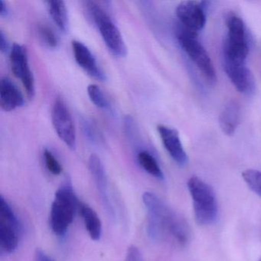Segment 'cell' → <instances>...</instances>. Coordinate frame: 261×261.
<instances>
[{
	"mask_svg": "<svg viewBox=\"0 0 261 261\" xmlns=\"http://www.w3.org/2000/svg\"><path fill=\"white\" fill-rule=\"evenodd\" d=\"M10 62L12 72L22 82L29 98H33L36 91L34 76L30 69L28 53L25 47L15 43L10 51Z\"/></svg>",
	"mask_w": 261,
	"mask_h": 261,
	"instance_id": "9",
	"label": "cell"
},
{
	"mask_svg": "<svg viewBox=\"0 0 261 261\" xmlns=\"http://www.w3.org/2000/svg\"><path fill=\"white\" fill-rule=\"evenodd\" d=\"M177 39L183 51L201 71L206 81L211 85L216 83V72L212 59L205 48L198 40V35L192 34L181 28L177 33Z\"/></svg>",
	"mask_w": 261,
	"mask_h": 261,
	"instance_id": "6",
	"label": "cell"
},
{
	"mask_svg": "<svg viewBox=\"0 0 261 261\" xmlns=\"http://www.w3.org/2000/svg\"><path fill=\"white\" fill-rule=\"evenodd\" d=\"M71 45L74 59L77 65L91 77L100 82L106 80L105 73L99 66L95 57L88 46L77 40L73 41Z\"/></svg>",
	"mask_w": 261,
	"mask_h": 261,
	"instance_id": "14",
	"label": "cell"
},
{
	"mask_svg": "<svg viewBox=\"0 0 261 261\" xmlns=\"http://www.w3.org/2000/svg\"><path fill=\"white\" fill-rule=\"evenodd\" d=\"M38 35L41 42L48 48H57L59 39L53 30L46 25H40L38 27Z\"/></svg>",
	"mask_w": 261,
	"mask_h": 261,
	"instance_id": "21",
	"label": "cell"
},
{
	"mask_svg": "<svg viewBox=\"0 0 261 261\" xmlns=\"http://www.w3.org/2000/svg\"><path fill=\"white\" fill-rule=\"evenodd\" d=\"M227 36L223 47V58L233 62H246L249 54L248 38L245 24L237 15L227 18Z\"/></svg>",
	"mask_w": 261,
	"mask_h": 261,
	"instance_id": "5",
	"label": "cell"
},
{
	"mask_svg": "<svg viewBox=\"0 0 261 261\" xmlns=\"http://www.w3.org/2000/svg\"><path fill=\"white\" fill-rule=\"evenodd\" d=\"M80 204L70 181L58 189L50 212V224L56 235L64 236L67 233Z\"/></svg>",
	"mask_w": 261,
	"mask_h": 261,
	"instance_id": "2",
	"label": "cell"
},
{
	"mask_svg": "<svg viewBox=\"0 0 261 261\" xmlns=\"http://www.w3.org/2000/svg\"><path fill=\"white\" fill-rule=\"evenodd\" d=\"M50 16L62 31L66 32L68 27V15L65 3L62 0H51L45 2Z\"/></svg>",
	"mask_w": 261,
	"mask_h": 261,
	"instance_id": "18",
	"label": "cell"
},
{
	"mask_svg": "<svg viewBox=\"0 0 261 261\" xmlns=\"http://www.w3.org/2000/svg\"><path fill=\"white\" fill-rule=\"evenodd\" d=\"M8 13V8H7V4L4 1L0 0V16H6Z\"/></svg>",
	"mask_w": 261,
	"mask_h": 261,
	"instance_id": "27",
	"label": "cell"
},
{
	"mask_svg": "<svg viewBox=\"0 0 261 261\" xmlns=\"http://www.w3.org/2000/svg\"><path fill=\"white\" fill-rule=\"evenodd\" d=\"M241 106L235 100L227 102L219 115V125L221 130L227 136H233L241 121Z\"/></svg>",
	"mask_w": 261,
	"mask_h": 261,
	"instance_id": "16",
	"label": "cell"
},
{
	"mask_svg": "<svg viewBox=\"0 0 261 261\" xmlns=\"http://www.w3.org/2000/svg\"><path fill=\"white\" fill-rule=\"evenodd\" d=\"M88 94L90 100L97 108L100 109H107L109 107V103L103 94L102 90L96 85H90L88 87Z\"/></svg>",
	"mask_w": 261,
	"mask_h": 261,
	"instance_id": "22",
	"label": "cell"
},
{
	"mask_svg": "<svg viewBox=\"0 0 261 261\" xmlns=\"http://www.w3.org/2000/svg\"><path fill=\"white\" fill-rule=\"evenodd\" d=\"M21 224L3 195L0 197V247L6 253H13L19 245Z\"/></svg>",
	"mask_w": 261,
	"mask_h": 261,
	"instance_id": "7",
	"label": "cell"
},
{
	"mask_svg": "<svg viewBox=\"0 0 261 261\" xmlns=\"http://www.w3.org/2000/svg\"><path fill=\"white\" fill-rule=\"evenodd\" d=\"M246 184L253 192L261 197V172L256 169H247L242 172Z\"/></svg>",
	"mask_w": 261,
	"mask_h": 261,
	"instance_id": "20",
	"label": "cell"
},
{
	"mask_svg": "<svg viewBox=\"0 0 261 261\" xmlns=\"http://www.w3.org/2000/svg\"><path fill=\"white\" fill-rule=\"evenodd\" d=\"M43 155L47 169L53 175H60L63 169L59 160L53 155V152L48 149H45Z\"/></svg>",
	"mask_w": 261,
	"mask_h": 261,
	"instance_id": "23",
	"label": "cell"
},
{
	"mask_svg": "<svg viewBox=\"0 0 261 261\" xmlns=\"http://www.w3.org/2000/svg\"><path fill=\"white\" fill-rule=\"evenodd\" d=\"M157 131L160 134L165 149L171 158L180 166H184L188 163V155L181 144L179 134L176 129L165 125H158Z\"/></svg>",
	"mask_w": 261,
	"mask_h": 261,
	"instance_id": "12",
	"label": "cell"
},
{
	"mask_svg": "<svg viewBox=\"0 0 261 261\" xmlns=\"http://www.w3.org/2000/svg\"><path fill=\"white\" fill-rule=\"evenodd\" d=\"M88 168L94 178L97 190L100 194L103 204L111 216H114V208L110 198L108 176L101 160L95 154H92L88 160Z\"/></svg>",
	"mask_w": 261,
	"mask_h": 261,
	"instance_id": "13",
	"label": "cell"
},
{
	"mask_svg": "<svg viewBox=\"0 0 261 261\" xmlns=\"http://www.w3.org/2000/svg\"><path fill=\"white\" fill-rule=\"evenodd\" d=\"M35 257H36V261H55L51 256H48L43 250L39 248L36 249Z\"/></svg>",
	"mask_w": 261,
	"mask_h": 261,
	"instance_id": "26",
	"label": "cell"
},
{
	"mask_svg": "<svg viewBox=\"0 0 261 261\" xmlns=\"http://www.w3.org/2000/svg\"><path fill=\"white\" fill-rule=\"evenodd\" d=\"M187 186L196 222L203 226L213 224L218 217V202L212 186L197 176L191 177Z\"/></svg>",
	"mask_w": 261,
	"mask_h": 261,
	"instance_id": "3",
	"label": "cell"
},
{
	"mask_svg": "<svg viewBox=\"0 0 261 261\" xmlns=\"http://www.w3.org/2000/svg\"><path fill=\"white\" fill-rule=\"evenodd\" d=\"M87 10L99 30L105 45L112 54L119 58L125 57L127 54L126 44L117 25L109 15L95 2L86 3Z\"/></svg>",
	"mask_w": 261,
	"mask_h": 261,
	"instance_id": "4",
	"label": "cell"
},
{
	"mask_svg": "<svg viewBox=\"0 0 261 261\" xmlns=\"http://www.w3.org/2000/svg\"><path fill=\"white\" fill-rule=\"evenodd\" d=\"M137 161L140 166L147 173L157 179H164V174L155 157L147 151H140L137 155Z\"/></svg>",
	"mask_w": 261,
	"mask_h": 261,
	"instance_id": "19",
	"label": "cell"
},
{
	"mask_svg": "<svg viewBox=\"0 0 261 261\" xmlns=\"http://www.w3.org/2000/svg\"><path fill=\"white\" fill-rule=\"evenodd\" d=\"M224 69L232 85L241 94L249 95L255 90V80L246 62H233L224 59Z\"/></svg>",
	"mask_w": 261,
	"mask_h": 261,
	"instance_id": "11",
	"label": "cell"
},
{
	"mask_svg": "<svg viewBox=\"0 0 261 261\" xmlns=\"http://www.w3.org/2000/svg\"><path fill=\"white\" fill-rule=\"evenodd\" d=\"M51 121L60 140L70 149H75L77 136L72 116L65 100L61 97L55 100L51 110Z\"/></svg>",
	"mask_w": 261,
	"mask_h": 261,
	"instance_id": "8",
	"label": "cell"
},
{
	"mask_svg": "<svg viewBox=\"0 0 261 261\" xmlns=\"http://www.w3.org/2000/svg\"><path fill=\"white\" fill-rule=\"evenodd\" d=\"M259 261H261V257H260V259H259Z\"/></svg>",
	"mask_w": 261,
	"mask_h": 261,
	"instance_id": "28",
	"label": "cell"
},
{
	"mask_svg": "<svg viewBox=\"0 0 261 261\" xmlns=\"http://www.w3.org/2000/svg\"><path fill=\"white\" fill-rule=\"evenodd\" d=\"M143 201L148 213L146 230L149 238L159 241L169 237L177 244L185 247L191 237L190 228L185 218L152 192H144Z\"/></svg>",
	"mask_w": 261,
	"mask_h": 261,
	"instance_id": "1",
	"label": "cell"
},
{
	"mask_svg": "<svg viewBox=\"0 0 261 261\" xmlns=\"http://www.w3.org/2000/svg\"><path fill=\"white\" fill-rule=\"evenodd\" d=\"M79 212L91 239L99 241L102 235V224L95 211L88 204L81 202Z\"/></svg>",
	"mask_w": 261,
	"mask_h": 261,
	"instance_id": "17",
	"label": "cell"
},
{
	"mask_svg": "<svg viewBox=\"0 0 261 261\" xmlns=\"http://www.w3.org/2000/svg\"><path fill=\"white\" fill-rule=\"evenodd\" d=\"M9 49V42L7 36L3 30L0 31V51L2 53H7Z\"/></svg>",
	"mask_w": 261,
	"mask_h": 261,
	"instance_id": "25",
	"label": "cell"
},
{
	"mask_svg": "<svg viewBox=\"0 0 261 261\" xmlns=\"http://www.w3.org/2000/svg\"><path fill=\"white\" fill-rule=\"evenodd\" d=\"M205 6L206 3L202 1H184L178 4L175 13L182 25L181 28L198 35L205 25Z\"/></svg>",
	"mask_w": 261,
	"mask_h": 261,
	"instance_id": "10",
	"label": "cell"
},
{
	"mask_svg": "<svg viewBox=\"0 0 261 261\" xmlns=\"http://www.w3.org/2000/svg\"><path fill=\"white\" fill-rule=\"evenodd\" d=\"M125 261H144L143 255L138 247L132 245L128 247Z\"/></svg>",
	"mask_w": 261,
	"mask_h": 261,
	"instance_id": "24",
	"label": "cell"
},
{
	"mask_svg": "<svg viewBox=\"0 0 261 261\" xmlns=\"http://www.w3.org/2000/svg\"><path fill=\"white\" fill-rule=\"evenodd\" d=\"M25 105V98L17 85L7 77L0 81V106L4 111H12Z\"/></svg>",
	"mask_w": 261,
	"mask_h": 261,
	"instance_id": "15",
	"label": "cell"
}]
</instances>
